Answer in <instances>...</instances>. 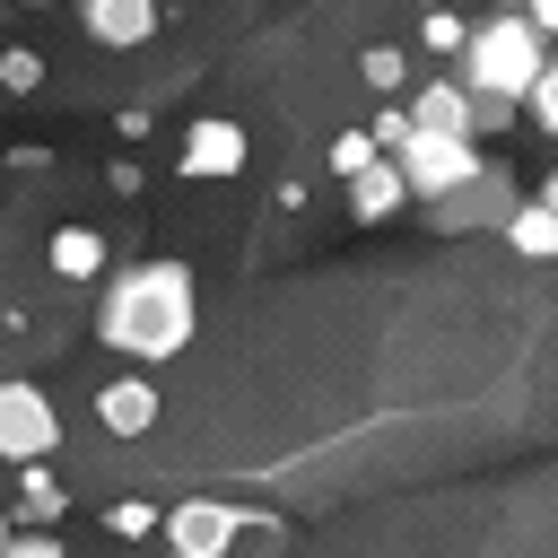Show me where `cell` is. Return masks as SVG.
I'll use <instances>...</instances> for the list:
<instances>
[{
  "label": "cell",
  "mask_w": 558,
  "mask_h": 558,
  "mask_svg": "<svg viewBox=\"0 0 558 558\" xmlns=\"http://www.w3.org/2000/svg\"><path fill=\"white\" fill-rule=\"evenodd\" d=\"M44 262H52V279H105V235L96 227H52V244H44Z\"/></svg>",
  "instance_id": "13"
},
{
  "label": "cell",
  "mask_w": 558,
  "mask_h": 558,
  "mask_svg": "<svg viewBox=\"0 0 558 558\" xmlns=\"http://www.w3.org/2000/svg\"><path fill=\"white\" fill-rule=\"evenodd\" d=\"M105 532H113V541H148V532H157V506H148V497H122V506H105Z\"/></svg>",
  "instance_id": "18"
},
{
  "label": "cell",
  "mask_w": 558,
  "mask_h": 558,
  "mask_svg": "<svg viewBox=\"0 0 558 558\" xmlns=\"http://www.w3.org/2000/svg\"><path fill=\"white\" fill-rule=\"evenodd\" d=\"M392 166H401L410 201H436V192H453V183H462V174L480 166V140H436V131H401Z\"/></svg>",
  "instance_id": "4"
},
{
  "label": "cell",
  "mask_w": 558,
  "mask_h": 558,
  "mask_svg": "<svg viewBox=\"0 0 558 558\" xmlns=\"http://www.w3.org/2000/svg\"><path fill=\"white\" fill-rule=\"evenodd\" d=\"M157 0H78V26L96 35V44H113V52H131V44H148L157 35Z\"/></svg>",
  "instance_id": "11"
},
{
  "label": "cell",
  "mask_w": 558,
  "mask_h": 558,
  "mask_svg": "<svg viewBox=\"0 0 558 558\" xmlns=\"http://www.w3.org/2000/svg\"><path fill=\"white\" fill-rule=\"evenodd\" d=\"M244 157H253L244 122H227V113H201V122L183 131V148H174V174H192V183H227V174H244Z\"/></svg>",
  "instance_id": "6"
},
{
  "label": "cell",
  "mask_w": 558,
  "mask_h": 558,
  "mask_svg": "<svg viewBox=\"0 0 558 558\" xmlns=\"http://www.w3.org/2000/svg\"><path fill=\"white\" fill-rule=\"evenodd\" d=\"M52 445H61L52 401H44L35 384L0 375V462H52Z\"/></svg>",
  "instance_id": "5"
},
{
  "label": "cell",
  "mask_w": 558,
  "mask_h": 558,
  "mask_svg": "<svg viewBox=\"0 0 558 558\" xmlns=\"http://www.w3.org/2000/svg\"><path fill=\"white\" fill-rule=\"evenodd\" d=\"M462 26H471V17H453V9H436V17L418 26V35H427V52H445V61H453V52H462Z\"/></svg>",
  "instance_id": "20"
},
{
  "label": "cell",
  "mask_w": 558,
  "mask_h": 558,
  "mask_svg": "<svg viewBox=\"0 0 558 558\" xmlns=\"http://www.w3.org/2000/svg\"><path fill=\"white\" fill-rule=\"evenodd\" d=\"M17 471H26V480H17V514H26V523H61V514H70V488H61L44 462H17Z\"/></svg>",
  "instance_id": "14"
},
{
  "label": "cell",
  "mask_w": 558,
  "mask_h": 558,
  "mask_svg": "<svg viewBox=\"0 0 558 558\" xmlns=\"http://www.w3.org/2000/svg\"><path fill=\"white\" fill-rule=\"evenodd\" d=\"M401 122L410 131H436V140H480L471 131V87L445 70V78H418L410 96H401Z\"/></svg>",
  "instance_id": "8"
},
{
  "label": "cell",
  "mask_w": 558,
  "mask_h": 558,
  "mask_svg": "<svg viewBox=\"0 0 558 558\" xmlns=\"http://www.w3.org/2000/svg\"><path fill=\"white\" fill-rule=\"evenodd\" d=\"M514 113H523V122H541V131H558V70H541V78L514 96Z\"/></svg>",
  "instance_id": "17"
},
{
  "label": "cell",
  "mask_w": 558,
  "mask_h": 558,
  "mask_svg": "<svg viewBox=\"0 0 558 558\" xmlns=\"http://www.w3.org/2000/svg\"><path fill=\"white\" fill-rule=\"evenodd\" d=\"M541 70H549V35H532L523 9H497V17H471V26H462L453 78H462L471 96H506V105H514Z\"/></svg>",
  "instance_id": "2"
},
{
  "label": "cell",
  "mask_w": 558,
  "mask_h": 558,
  "mask_svg": "<svg viewBox=\"0 0 558 558\" xmlns=\"http://www.w3.org/2000/svg\"><path fill=\"white\" fill-rule=\"evenodd\" d=\"M0 558H70V549H61V541H44V532H9V541H0Z\"/></svg>",
  "instance_id": "21"
},
{
  "label": "cell",
  "mask_w": 558,
  "mask_h": 558,
  "mask_svg": "<svg viewBox=\"0 0 558 558\" xmlns=\"http://www.w3.org/2000/svg\"><path fill=\"white\" fill-rule=\"evenodd\" d=\"M497 227H506V244H514L523 262H549V253H558V192H514V209H506Z\"/></svg>",
  "instance_id": "12"
},
{
  "label": "cell",
  "mask_w": 558,
  "mask_h": 558,
  "mask_svg": "<svg viewBox=\"0 0 558 558\" xmlns=\"http://www.w3.org/2000/svg\"><path fill=\"white\" fill-rule=\"evenodd\" d=\"M418 209H427V227H436V235H471V227H497V218L514 209V174H506L497 157H480V166H471L453 192H436V201H418Z\"/></svg>",
  "instance_id": "3"
},
{
  "label": "cell",
  "mask_w": 558,
  "mask_h": 558,
  "mask_svg": "<svg viewBox=\"0 0 558 558\" xmlns=\"http://www.w3.org/2000/svg\"><path fill=\"white\" fill-rule=\"evenodd\" d=\"M157 532H166V549H174V558H227V549H235V532H244V514H235V506H218V497H183L174 514H157Z\"/></svg>",
  "instance_id": "7"
},
{
  "label": "cell",
  "mask_w": 558,
  "mask_h": 558,
  "mask_svg": "<svg viewBox=\"0 0 558 558\" xmlns=\"http://www.w3.org/2000/svg\"><path fill=\"white\" fill-rule=\"evenodd\" d=\"M96 418H105V436H148V427L166 418V401H157V384H148V366H131V375H113V384L96 392Z\"/></svg>",
  "instance_id": "9"
},
{
  "label": "cell",
  "mask_w": 558,
  "mask_h": 558,
  "mask_svg": "<svg viewBox=\"0 0 558 558\" xmlns=\"http://www.w3.org/2000/svg\"><path fill=\"white\" fill-rule=\"evenodd\" d=\"M26 9H35V0H26Z\"/></svg>",
  "instance_id": "23"
},
{
  "label": "cell",
  "mask_w": 558,
  "mask_h": 558,
  "mask_svg": "<svg viewBox=\"0 0 558 558\" xmlns=\"http://www.w3.org/2000/svg\"><path fill=\"white\" fill-rule=\"evenodd\" d=\"M0 87H9V96H35V87H44V52H35V44H9V52H0Z\"/></svg>",
  "instance_id": "16"
},
{
  "label": "cell",
  "mask_w": 558,
  "mask_h": 558,
  "mask_svg": "<svg viewBox=\"0 0 558 558\" xmlns=\"http://www.w3.org/2000/svg\"><path fill=\"white\" fill-rule=\"evenodd\" d=\"M357 78H366L375 96H401V87H410V61H401L392 44H375V52H357Z\"/></svg>",
  "instance_id": "15"
},
{
  "label": "cell",
  "mask_w": 558,
  "mask_h": 558,
  "mask_svg": "<svg viewBox=\"0 0 558 558\" xmlns=\"http://www.w3.org/2000/svg\"><path fill=\"white\" fill-rule=\"evenodd\" d=\"M192 323H201V288L183 262H131L105 279L96 296V340L122 349L131 366H166L192 349Z\"/></svg>",
  "instance_id": "1"
},
{
  "label": "cell",
  "mask_w": 558,
  "mask_h": 558,
  "mask_svg": "<svg viewBox=\"0 0 558 558\" xmlns=\"http://www.w3.org/2000/svg\"><path fill=\"white\" fill-rule=\"evenodd\" d=\"M323 157H331V174H357V166H366V157H384V148H375L366 131H340V140H331Z\"/></svg>",
  "instance_id": "19"
},
{
  "label": "cell",
  "mask_w": 558,
  "mask_h": 558,
  "mask_svg": "<svg viewBox=\"0 0 558 558\" xmlns=\"http://www.w3.org/2000/svg\"><path fill=\"white\" fill-rule=\"evenodd\" d=\"M340 183H349V218H357V227H384V218H401V209H410V183H401V166H392V157H366V166H357V174H340Z\"/></svg>",
  "instance_id": "10"
},
{
  "label": "cell",
  "mask_w": 558,
  "mask_h": 558,
  "mask_svg": "<svg viewBox=\"0 0 558 558\" xmlns=\"http://www.w3.org/2000/svg\"><path fill=\"white\" fill-rule=\"evenodd\" d=\"M9 532H17V514H0V541H9Z\"/></svg>",
  "instance_id": "22"
}]
</instances>
